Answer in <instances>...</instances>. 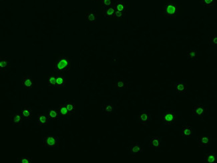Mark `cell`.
Returning a JSON list of instances; mask_svg holds the SVG:
<instances>
[{"label":"cell","instance_id":"obj_1","mask_svg":"<svg viewBox=\"0 0 217 163\" xmlns=\"http://www.w3.org/2000/svg\"><path fill=\"white\" fill-rule=\"evenodd\" d=\"M71 68L70 59L65 56H61L54 63L53 71L57 73L70 72Z\"/></svg>","mask_w":217,"mask_h":163},{"label":"cell","instance_id":"obj_2","mask_svg":"<svg viewBox=\"0 0 217 163\" xmlns=\"http://www.w3.org/2000/svg\"><path fill=\"white\" fill-rule=\"evenodd\" d=\"M178 12L177 5L173 2H168L163 6L161 14L166 18H176L177 17Z\"/></svg>","mask_w":217,"mask_h":163},{"label":"cell","instance_id":"obj_3","mask_svg":"<svg viewBox=\"0 0 217 163\" xmlns=\"http://www.w3.org/2000/svg\"><path fill=\"white\" fill-rule=\"evenodd\" d=\"M161 120L165 125H175L177 124L176 123L177 116H176L174 110H166L162 114Z\"/></svg>","mask_w":217,"mask_h":163},{"label":"cell","instance_id":"obj_4","mask_svg":"<svg viewBox=\"0 0 217 163\" xmlns=\"http://www.w3.org/2000/svg\"><path fill=\"white\" fill-rule=\"evenodd\" d=\"M59 145V137L53 135H48L43 138V146L48 148H53Z\"/></svg>","mask_w":217,"mask_h":163},{"label":"cell","instance_id":"obj_5","mask_svg":"<svg viewBox=\"0 0 217 163\" xmlns=\"http://www.w3.org/2000/svg\"><path fill=\"white\" fill-rule=\"evenodd\" d=\"M207 109L206 106L202 104H198L194 106L193 109V114L198 117L199 118H203L204 116L205 115Z\"/></svg>","mask_w":217,"mask_h":163},{"label":"cell","instance_id":"obj_6","mask_svg":"<svg viewBox=\"0 0 217 163\" xmlns=\"http://www.w3.org/2000/svg\"><path fill=\"white\" fill-rule=\"evenodd\" d=\"M211 137L209 135H202L199 137L198 144L200 147L209 146L211 143Z\"/></svg>","mask_w":217,"mask_h":163},{"label":"cell","instance_id":"obj_7","mask_svg":"<svg viewBox=\"0 0 217 163\" xmlns=\"http://www.w3.org/2000/svg\"><path fill=\"white\" fill-rule=\"evenodd\" d=\"M204 162L206 163H217V152H208L204 156Z\"/></svg>","mask_w":217,"mask_h":163},{"label":"cell","instance_id":"obj_8","mask_svg":"<svg viewBox=\"0 0 217 163\" xmlns=\"http://www.w3.org/2000/svg\"><path fill=\"white\" fill-rule=\"evenodd\" d=\"M139 122L142 125H146L150 121V115L147 112H140L139 114Z\"/></svg>","mask_w":217,"mask_h":163},{"label":"cell","instance_id":"obj_9","mask_svg":"<svg viewBox=\"0 0 217 163\" xmlns=\"http://www.w3.org/2000/svg\"><path fill=\"white\" fill-rule=\"evenodd\" d=\"M114 8L116 11H120L124 13L126 10V5L123 0H116L114 4Z\"/></svg>","mask_w":217,"mask_h":163},{"label":"cell","instance_id":"obj_10","mask_svg":"<svg viewBox=\"0 0 217 163\" xmlns=\"http://www.w3.org/2000/svg\"><path fill=\"white\" fill-rule=\"evenodd\" d=\"M181 134L183 137L189 138L193 135V128L190 125H185L182 128Z\"/></svg>","mask_w":217,"mask_h":163},{"label":"cell","instance_id":"obj_11","mask_svg":"<svg viewBox=\"0 0 217 163\" xmlns=\"http://www.w3.org/2000/svg\"><path fill=\"white\" fill-rule=\"evenodd\" d=\"M34 82L33 79L30 76L23 77L22 78V86L27 89H30L33 87Z\"/></svg>","mask_w":217,"mask_h":163},{"label":"cell","instance_id":"obj_12","mask_svg":"<svg viewBox=\"0 0 217 163\" xmlns=\"http://www.w3.org/2000/svg\"><path fill=\"white\" fill-rule=\"evenodd\" d=\"M115 12L116 10L114 8V6L112 7H108V8H104V11H103V15L105 18H113L115 17Z\"/></svg>","mask_w":217,"mask_h":163},{"label":"cell","instance_id":"obj_13","mask_svg":"<svg viewBox=\"0 0 217 163\" xmlns=\"http://www.w3.org/2000/svg\"><path fill=\"white\" fill-rule=\"evenodd\" d=\"M20 114L25 120H30V119H31V117H32V109L25 107L21 110Z\"/></svg>","mask_w":217,"mask_h":163},{"label":"cell","instance_id":"obj_14","mask_svg":"<svg viewBox=\"0 0 217 163\" xmlns=\"http://www.w3.org/2000/svg\"><path fill=\"white\" fill-rule=\"evenodd\" d=\"M50 119L49 118L48 115L45 114H39L37 118V124L39 126H45L49 124V121Z\"/></svg>","mask_w":217,"mask_h":163},{"label":"cell","instance_id":"obj_15","mask_svg":"<svg viewBox=\"0 0 217 163\" xmlns=\"http://www.w3.org/2000/svg\"><path fill=\"white\" fill-rule=\"evenodd\" d=\"M175 88L177 93L179 94H183L186 93L187 88V84L184 82H178L175 84Z\"/></svg>","mask_w":217,"mask_h":163},{"label":"cell","instance_id":"obj_16","mask_svg":"<svg viewBox=\"0 0 217 163\" xmlns=\"http://www.w3.org/2000/svg\"><path fill=\"white\" fill-rule=\"evenodd\" d=\"M65 80L64 76L62 74L56 75V88H65Z\"/></svg>","mask_w":217,"mask_h":163},{"label":"cell","instance_id":"obj_17","mask_svg":"<svg viewBox=\"0 0 217 163\" xmlns=\"http://www.w3.org/2000/svg\"><path fill=\"white\" fill-rule=\"evenodd\" d=\"M58 112L59 114V117L62 118H66L68 116H70V112H68L66 107H65V105L64 104H59V109Z\"/></svg>","mask_w":217,"mask_h":163},{"label":"cell","instance_id":"obj_18","mask_svg":"<svg viewBox=\"0 0 217 163\" xmlns=\"http://www.w3.org/2000/svg\"><path fill=\"white\" fill-rule=\"evenodd\" d=\"M48 116L50 120H58L60 117L58 110L56 109H49Z\"/></svg>","mask_w":217,"mask_h":163},{"label":"cell","instance_id":"obj_19","mask_svg":"<svg viewBox=\"0 0 217 163\" xmlns=\"http://www.w3.org/2000/svg\"><path fill=\"white\" fill-rule=\"evenodd\" d=\"M161 140L159 136L152 137L150 140V146L155 149H158L160 146Z\"/></svg>","mask_w":217,"mask_h":163},{"label":"cell","instance_id":"obj_20","mask_svg":"<svg viewBox=\"0 0 217 163\" xmlns=\"http://www.w3.org/2000/svg\"><path fill=\"white\" fill-rule=\"evenodd\" d=\"M12 122L15 125H20L23 121V117L21 114L16 113L11 117Z\"/></svg>","mask_w":217,"mask_h":163},{"label":"cell","instance_id":"obj_21","mask_svg":"<svg viewBox=\"0 0 217 163\" xmlns=\"http://www.w3.org/2000/svg\"><path fill=\"white\" fill-rule=\"evenodd\" d=\"M65 105V107H66L67 110H68V112H70V114H74L75 112V105L73 102L71 101H66L64 104Z\"/></svg>","mask_w":217,"mask_h":163},{"label":"cell","instance_id":"obj_22","mask_svg":"<svg viewBox=\"0 0 217 163\" xmlns=\"http://www.w3.org/2000/svg\"><path fill=\"white\" fill-rule=\"evenodd\" d=\"M143 149L140 146V145H138V143H134V145L130 147V152L133 154L135 153H140L143 152Z\"/></svg>","mask_w":217,"mask_h":163},{"label":"cell","instance_id":"obj_23","mask_svg":"<svg viewBox=\"0 0 217 163\" xmlns=\"http://www.w3.org/2000/svg\"><path fill=\"white\" fill-rule=\"evenodd\" d=\"M103 111L106 114H110L114 110V106L112 104H106L103 106Z\"/></svg>","mask_w":217,"mask_h":163},{"label":"cell","instance_id":"obj_24","mask_svg":"<svg viewBox=\"0 0 217 163\" xmlns=\"http://www.w3.org/2000/svg\"><path fill=\"white\" fill-rule=\"evenodd\" d=\"M216 0H201V4L204 8H212L215 4Z\"/></svg>","mask_w":217,"mask_h":163},{"label":"cell","instance_id":"obj_25","mask_svg":"<svg viewBox=\"0 0 217 163\" xmlns=\"http://www.w3.org/2000/svg\"><path fill=\"white\" fill-rule=\"evenodd\" d=\"M114 86H115L116 88H117V89H122V88H126L127 84L123 80L118 79L117 81L116 82V83L114 84Z\"/></svg>","mask_w":217,"mask_h":163},{"label":"cell","instance_id":"obj_26","mask_svg":"<svg viewBox=\"0 0 217 163\" xmlns=\"http://www.w3.org/2000/svg\"><path fill=\"white\" fill-rule=\"evenodd\" d=\"M48 87L49 88H56V76H53L51 75L48 78Z\"/></svg>","mask_w":217,"mask_h":163},{"label":"cell","instance_id":"obj_27","mask_svg":"<svg viewBox=\"0 0 217 163\" xmlns=\"http://www.w3.org/2000/svg\"><path fill=\"white\" fill-rule=\"evenodd\" d=\"M96 20L97 15L94 12H91L86 15V20L90 23H95Z\"/></svg>","mask_w":217,"mask_h":163},{"label":"cell","instance_id":"obj_28","mask_svg":"<svg viewBox=\"0 0 217 163\" xmlns=\"http://www.w3.org/2000/svg\"><path fill=\"white\" fill-rule=\"evenodd\" d=\"M8 64L9 61L7 58H1V59H0V70H1V71L5 70L6 68L8 67Z\"/></svg>","mask_w":217,"mask_h":163},{"label":"cell","instance_id":"obj_29","mask_svg":"<svg viewBox=\"0 0 217 163\" xmlns=\"http://www.w3.org/2000/svg\"><path fill=\"white\" fill-rule=\"evenodd\" d=\"M187 57L189 58L190 59H192V60H193V59H196V57H197V52L196 50H190V51H188L187 52Z\"/></svg>","mask_w":217,"mask_h":163},{"label":"cell","instance_id":"obj_30","mask_svg":"<svg viewBox=\"0 0 217 163\" xmlns=\"http://www.w3.org/2000/svg\"><path fill=\"white\" fill-rule=\"evenodd\" d=\"M102 5H104V8L112 7V6H114L113 0H102Z\"/></svg>","mask_w":217,"mask_h":163},{"label":"cell","instance_id":"obj_31","mask_svg":"<svg viewBox=\"0 0 217 163\" xmlns=\"http://www.w3.org/2000/svg\"><path fill=\"white\" fill-rule=\"evenodd\" d=\"M209 42L212 46H217V35H212L210 36Z\"/></svg>","mask_w":217,"mask_h":163},{"label":"cell","instance_id":"obj_32","mask_svg":"<svg viewBox=\"0 0 217 163\" xmlns=\"http://www.w3.org/2000/svg\"><path fill=\"white\" fill-rule=\"evenodd\" d=\"M31 161H32V158L23 157L20 159V162H21V163H31Z\"/></svg>","mask_w":217,"mask_h":163},{"label":"cell","instance_id":"obj_33","mask_svg":"<svg viewBox=\"0 0 217 163\" xmlns=\"http://www.w3.org/2000/svg\"><path fill=\"white\" fill-rule=\"evenodd\" d=\"M124 16V13L120 11H116L115 12V17L118 18H120Z\"/></svg>","mask_w":217,"mask_h":163}]
</instances>
